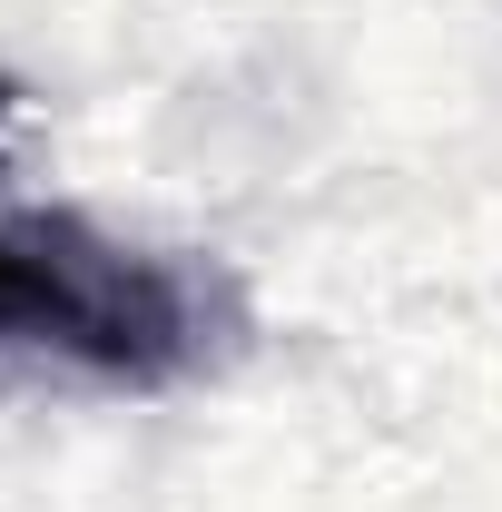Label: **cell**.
Listing matches in <instances>:
<instances>
[{
  "label": "cell",
  "instance_id": "6da1fadb",
  "mask_svg": "<svg viewBox=\"0 0 502 512\" xmlns=\"http://www.w3.org/2000/svg\"><path fill=\"white\" fill-rule=\"evenodd\" d=\"M247 345V286L217 256L109 237L79 207H0V355L119 394L217 375Z\"/></svg>",
  "mask_w": 502,
  "mask_h": 512
}]
</instances>
